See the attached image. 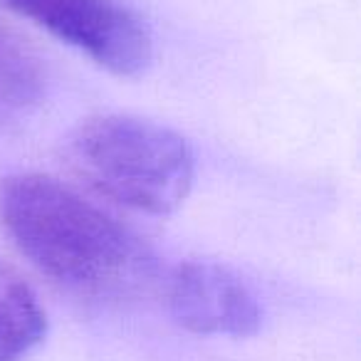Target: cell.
Listing matches in <instances>:
<instances>
[{"label":"cell","mask_w":361,"mask_h":361,"mask_svg":"<svg viewBox=\"0 0 361 361\" xmlns=\"http://www.w3.org/2000/svg\"><path fill=\"white\" fill-rule=\"evenodd\" d=\"M0 223L42 275L70 290L121 295L154 270L139 235L52 176L16 173L0 180Z\"/></svg>","instance_id":"cell-1"},{"label":"cell","mask_w":361,"mask_h":361,"mask_svg":"<svg viewBox=\"0 0 361 361\" xmlns=\"http://www.w3.org/2000/svg\"><path fill=\"white\" fill-rule=\"evenodd\" d=\"M72 159L102 196L149 216L183 206L196 178V156L178 131L129 114L87 119Z\"/></svg>","instance_id":"cell-2"},{"label":"cell","mask_w":361,"mask_h":361,"mask_svg":"<svg viewBox=\"0 0 361 361\" xmlns=\"http://www.w3.org/2000/svg\"><path fill=\"white\" fill-rule=\"evenodd\" d=\"M8 11L119 77L146 70L154 42L146 23L121 0H0Z\"/></svg>","instance_id":"cell-3"},{"label":"cell","mask_w":361,"mask_h":361,"mask_svg":"<svg viewBox=\"0 0 361 361\" xmlns=\"http://www.w3.org/2000/svg\"><path fill=\"white\" fill-rule=\"evenodd\" d=\"M166 305L176 322L193 334H257L262 312L252 290L233 270L216 262H180L166 282Z\"/></svg>","instance_id":"cell-4"},{"label":"cell","mask_w":361,"mask_h":361,"mask_svg":"<svg viewBox=\"0 0 361 361\" xmlns=\"http://www.w3.org/2000/svg\"><path fill=\"white\" fill-rule=\"evenodd\" d=\"M47 314L18 270L0 262V361H20L45 339Z\"/></svg>","instance_id":"cell-5"}]
</instances>
